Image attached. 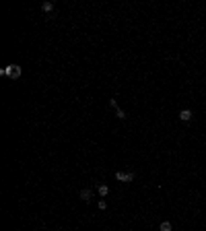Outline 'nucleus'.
I'll return each mask as SVG.
<instances>
[{
  "label": "nucleus",
  "mask_w": 206,
  "mask_h": 231,
  "mask_svg": "<svg viewBox=\"0 0 206 231\" xmlns=\"http://www.w3.org/2000/svg\"><path fill=\"white\" fill-rule=\"evenodd\" d=\"M21 74H23V70H21L19 64H11V66H6V76H11L12 81H17Z\"/></svg>",
  "instance_id": "nucleus-1"
},
{
  "label": "nucleus",
  "mask_w": 206,
  "mask_h": 231,
  "mask_svg": "<svg viewBox=\"0 0 206 231\" xmlns=\"http://www.w3.org/2000/svg\"><path fill=\"white\" fill-rule=\"evenodd\" d=\"M79 198L82 200V202H89V200L93 198V192L89 190V188H85V190H80V192H79Z\"/></svg>",
  "instance_id": "nucleus-3"
},
{
  "label": "nucleus",
  "mask_w": 206,
  "mask_h": 231,
  "mask_svg": "<svg viewBox=\"0 0 206 231\" xmlns=\"http://www.w3.org/2000/svg\"><path fill=\"white\" fill-rule=\"evenodd\" d=\"M115 118H120V120H126L128 116H126V112H124L122 107H117V109H115Z\"/></svg>",
  "instance_id": "nucleus-8"
},
{
  "label": "nucleus",
  "mask_w": 206,
  "mask_h": 231,
  "mask_svg": "<svg viewBox=\"0 0 206 231\" xmlns=\"http://www.w3.org/2000/svg\"><path fill=\"white\" fill-rule=\"evenodd\" d=\"M109 107H114V109H117V101H115V99H109Z\"/></svg>",
  "instance_id": "nucleus-10"
},
{
  "label": "nucleus",
  "mask_w": 206,
  "mask_h": 231,
  "mask_svg": "<svg viewBox=\"0 0 206 231\" xmlns=\"http://www.w3.org/2000/svg\"><path fill=\"white\" fill-rule=\"evenodd\" d=\"M97 207H99V210H105V208H107V202H105V200H99Z\"/></svg>",
  "instance_id": "nucleus-9"
},
{
  "label": "nucleus",
  "mask_w": 206,
  "mask_h": 231,
  "mask_svg": "<svg viewBox=\"0 0 206 231\" xmlns=\"http://www.w3.org/2000/svg\"><path fill=\"white\" fill-rule=\"evenodd\" d=\"M159 231H173V225L169 223V221H163L159 225Z\"/></svg>",
  "instance_id": "nucleus-7"
},
{
  "label": "nucleus",
  "mask_w": 206,
  "mask_h": 231,
  "mask_svg": "<svg viewBox=\"0 0 206 231\" xmlns=\"http://www.w3.org/2000/svg\"><path fill=\"white\" fill-rule=\"evenodd\" d=\"M115 180H117V182H132V180H134V173L132 171H115Z\"/></svg>",
  "instance_id": "nucleus-2"
},
{
  "label": "nucleus",
  "mask_w": 206,
  "mask_h": 231,
  "mask_svg": "<svg viewBox=\"0 0 206 231\" xmlns=\"http://www.w3.org/2000/svg\"><path fill=\"white\" fill-rule=\"evenodd\" d=\"M97 194H99L101 198H105L107 194H109V186H107V184H99V186H97Z\"/></svg>",
  "instance_id": "nucleus-4"
},
{
  "label": "nucleus",
  "mask_w": 206,
  "mask_h": 231,
  "mask_svg": "<svg viewBox=\"0 0 206 231\" xmlns=\"http://www.w3.org/2000/svg\"><path fill=\"white\" fill-rule=\"evenodd\" d=\"M192 109H182V112H179V120H182V122H190V120H192Z\"/></svg>",
  "instance_id": "nucleus-5"
},
{
  "label": "nucleus",
  "mask_w": 206,
  "mask_h": 231,
  "mask_svg": "<svg viewBox=\"0 0 206 231\" xmlns=\"http://www.w3.org/2000/svg\"><path fill=\"white\" fill-rule=\"evenodd\" d=\"M41 11L46 12V15H50V12L54 11V2H50V0H46V2L41 4Z\"/></svg>",
  "instance_id": "nucleus-6"
}]
</instances>
